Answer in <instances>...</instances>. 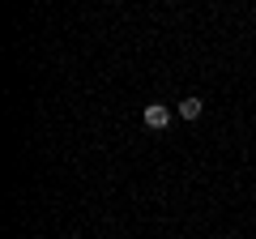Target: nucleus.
I'll use <instances>...</instances> for the list:
<instances>
[{
  "label": "nucleus",
  "instance_id": "1",
  "mask_svg": "<svg viewBox=\"0 0 256 239\" xmlns=\"http://www.w3.org/2000/svg\"><path fill=\"white\" fill-rule=\"evenodd\" d=\"M141 120H146V128H154V132H166V124H171V111H166L162 102H150V107L141 111Z\"/></svg>",
  "mask_w": 256,
  "mask_h": 239
},
{
  "label": "nucleus",
  "instance_id": "2",
  "mask_svg": "<svg viewBox=\"0 0 256 239\" xmlns=\"http://www.w3.org/2000/svg\"><path fill=\"white\" fill-rule=\"evenodd\" d=\"M201 111H205L201 98H184L180 102V120H201Z\"/></svg>",
  "mask_w": 256,
  "mask_h": 239
}]
</instances>
